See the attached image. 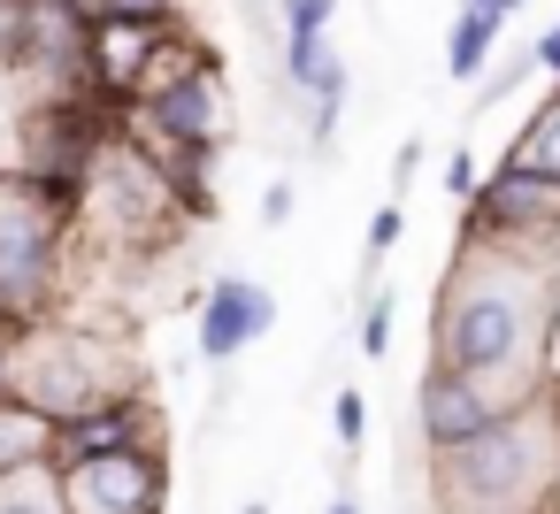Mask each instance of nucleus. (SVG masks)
Returning <instances> with one entry per match:
<instances>
[{
    "instance_id": "1",
    "label": "nucleus",
    "mask_w": 560,
    "mask_h": 514,
    "mask_svg": "<svg viewBox=\"0 0 560 514\" xmlns=\"http://www.w3.org/2000/svg\"><path fill=\"white\" fill-rule=\"evenodd\" d=\"M560 277L460 238L438 307H430V369H460V376H545L552 384V315H560Z\"/></svg>"
},
{
    "instance_id": "2",
    "label": "nucleus",
    "mask_w": 560,
    "mask_h": 514,
    "mask_svg": "<svg viewBox=\"0 0 560 514\" xmlns=\"http://www.w3.org/2000/svg\"><path fill=\"white\" fill-rule=\"evenodd\" d=\"M430 514H552L560 506V407L537 399L499 430L422 460Z\"/></svg>"
},
{
    "instance_id": "3",
    "label": "nucleus",
    "mask_w": 560,
    "mask_h": 514,
    "mask_svg": "<svg viewBox=\"0 0 560 514\" xmlns=\"http://www.w3.org/2000/svg\"><path fill=\"white\" fill-rule=\"evenodd\" d=\"M139 353H131V330L124 323H70V315H47L32 330H9V399H24L32 414H47L55 430L93 414V407H116V399H139Z\"/></svg>"
},
{
    "instance_id": "4",
    "label": "nucleus",
    "mask_w": 560,
    "mask_h": 514,
    "mask_svg": "<svg viewBox=\"0 0 560 514\" xmlns=\"http://www.w3.org/2000/svg\"><path fill=\"white\" fill-rule=\"evenodd\" d=\"M70 269H78V200L24 170H0V323L32 330L62 315Z\"/></svg>"
},
{
    "instance_id": "5",
    "label": "nucleus",
    "mask_w": 560,
    "mask_h": 514,
    "mask_svg": "<svg viewBox=\"0 0 560 514\" xmlns=\"http://www.w3.org/2000/svg\"><path fill=\"white\" fill-rule=\"evenodd\" d=\"M116 131H124V116L101 108L93 93H85V101L16 108V162H9V170H24V177H39V185H55V192L78 200V192L93 185L101 154L116 147Z\"/></svg>"
},
{
    "instance_id": "6",
    "label": "nucleus",
    "mask_w": 560,
    "mask_h": 514,
    "mask_svg": "<svg viewBox=\"0 0 560 514\" xmlns=\"http://www.w3.org/2000/svg\"><path fill=\"white\" fill-rule=\"evenodd\" d=\"M537 399H552L545 376H460V369H422V376H415L407 422H415V437H422L430 453H453V445L499 430L506 414H522V407H537Z\"/></svg>"
},
{
    "instance_id": "7",
    "label": "nucleus",
    "mask_w": 560,
    "mask_h": 514,
    "mask_svg": "<svg viewBox=\"0 0 560 514\" xmlns=\"http://www.w3.org/2000/svg\"><path fill=\"white\" fill-rule=\"evenodd\" d=\"M62 506L70 514H170V445L62 468Z\"/></svg>"
},
{
    "instance_id": "8",
    "label": "nucleus",
    "mask_w": 560,
    "mask_h": 514,
    "mask_svg": "<svg viewBox=\"0 0 560 514\" xmlns=\"http://www.w3.org/2000/svg\"><path fill=\"white\" fill-rule=\"evenodd\" d=\"M185 24H124V16H93V55H85V78H93V101L131 116V101L147 93L162 47L177 39Z\"/></svg>"
},
{
    "instance_id": "9",
    "label": "nucleus",
    "mask_w": 560,
    "mask_h": 514,
    "mask_svg": "<svg viewBox=\"0 0 560 514\" xmlns=\"http://www.w3.org/2000/svg\"><path fill=\"white\" fill-rule=\"evenodd\" d=\"M277 330V292L261 284V277H215L208 292H200V361H238L246 346H261Z\"/></svg>"
},
{
    "instance_id": "10",
    "label": "nucleus",
    "mask_w": 560,
    "mask_h": 514,
    "mask_svg": "<svg viewBox=\"0 0 560 514\" xmlns=\"http://www.w3.org/2000/svg\"><path fill=\"white\" fill-rule=\"evenodd\" d=\"M147 445H170V422H162L154 392H139V399H116V407H93V414L62 422V430H55V468L108 460V453H147Z\"/></svg>"
},
{
    "instance_id": "11",
    "label": "nucleus",
    "mask_w": 560,
    "mask_h": 514,
    "mask_svg": "<svg viewBox=\"0 0 560 514\" xmlns=\"http://www.w3.org/2000/svg\"><path fill=\"white\" fill-rule=\"evenodd\" d=\"M499 39H506V16L483 9V0H460V16H453V32H445V70H453L460 85H476V78L491 70Z\"/></svg>"
},
{
    "instance_id": "12",
    "label": "nucleus",
    "mask_w": 560,
    "mask_h": 514,
    "mask_svg": "<svg viewBox=\"0 0 560 514\" xmlns=\"http://www.w3.org/2000/svg\"><path fill=\"white\" fill-rule=\"evenodd\" d=\"M506 162H522V170H537V177L560 185V93H545V101L529 108V124H522V139L506 147Z\"/></svg>"
},
{
    "instance_id": "13",
    "label": "nucleus",
    "mask_w": 560,
    "mask_h": 514,
    "mask_svg": "<svg viewBox=\"0 0 560 514\" xmlns=\"http://www.w3.org/2000/svg\"><path fill=\"white\" fill-rule=\"evenodd\" d=\"M0 514H70L62 506V468L55 460L9 468V476H0Z\"/></svg>"
},
{
    "instance_id": "14",
    "label": "nucleus",
    "mask_w": 560,
    "mask_h": 514,
    "mask_svg": "<svg viewBox=\"0 0 560 514\" xmlns=\"http://www.w3.org/2000/svg\"><path fill=\"white\" fill-rule=\"evenodd\" d=\"M269 9H277V47H284V39H330L338 0H269Z\"/></svg>"
},
{
    "instance_id": "15",
    "label": "nucleus",
    "mask_w": 560,
    "mask_h": 514,
    "mask_svg": "<svg viewBox=\"0 0 560 514\" xmlns=\"http://www.w3.org/2000/svg\"><path fill=\"white\" fill-rule=\"evenodd\" d=\"M330 437H338V453H361V437H369V399H361V384L330 392Z\"/></svg>"
},
{
    "instance_id": "16",
    "label": "nucleus",
    "mask_w": 560,
    "mask_h": 514,
    "mask_svg": "<svg viewBox=\"0 0 560 514\" xmlns=\"http://www.w3.org/2000/svg\"><path fill=\"white\" fill-rule=\"evenodd\" d=\"M353 338H361V353H369V361H384V353H392V292H369V307H361V330H353Z\"/></svg>"
},
{
    "instance_id": "17",
    "label": "nucleus",
    "mask_w": 560,
    "mask_h": 514,
    "mask_svg": "<svg viewBox=\"0 0 560 514\" xmlns=\"http://www.w3.org/2000/svg\"><path fill=\"white\" fill-rule=\"evenodd\" d=\"M93 16H124V24H185L177 0H93Z\"/></svg>"
},
{
    "instance_id": "18",
    "label": "nucleus",
    "mask_w": 560,
    "mask_h": 514,
    "mask_svg": "<svg viewBox=\"0 0 560 514\" xmlns=\"http://www.w3.org/2000/svg\"><path fill=\"white\" fill-rule=\"evenodd\" d=\"M24 24H32V0H0V78L24 55Z\"/></svg>"
},
{
    "instance_id": "19",
    "label": "nucleus",
    "mask_w": 560,
    "mask_h": 514,
    "mask_svg": "<svg viewBox=\"0 0 560 514\" xmlns=\"http://www.w3.org/2000/svg\"><path fill=\"white\" fill-rule=\"evenodd\" d=\"M522 78H537V62H529V47H522V55H506V62H491V70H483V108H491V101H506V93H514V85H522Z\"/></svg>"
},
{
    "instance_id": "20",
    "label": "nucleus",
    "mask_w": 560,
    "mask_h": 514,
    "mask_svg": "<svg viewBox=\"0 0 560 514\" xmlns=\"http://www.w3.org/2000/svg\"><path fill=\"white\" fill-rule=\"evenodd\" d=\"M399 231H407V215H399V200H392V208H376V215H369V269H376V261H384V254H392V246H399Z\"/></svg>"
},
{
    "instance_id": "21",
    "label": "nucleus",
    "mask_w": 560,
    "mask_h": 514,
    "mask_svg": "<svg viewBox=\"0 0 560 514\" xmlns=\"http://www.w3.org/2000/svg\"><path fill=\"white\" fill-rule=\"evenodd\" d=\"M529 62H537V78L560 93V24H545V32L529 39Z\"/></svg>"
},
{
    "instance_id": "22",
    "label": "nucleus",
    "mask_w": 560,
    "mask_h": 514,
    "mask_svg": "<svg viewBox=\"0 0 560 514\" xmlns=\"http://www.w3.org/2000/svg\"><path fill=\"white\" fill-rule=\"evenodd\" d=\"M445 192H453V200H476V154H468V147L445 154Z\"/></svg>"
},
{
    "instance_id": "23",
    "label": "nucleus",
    "mask_w": 560,
    "mask_h": 514,
    "mask_svg": "<svg viewBox=\"0 0 560 514\" xmlns=\"http://www.w3.org/2000/svg\"><path fill=\"white\" fill-rule=\"evenodd\" d=\"M284 223H292V185L277 177V185L261 192V231H284Z\"/></svg>"
},
{
    "instance_id": "24",
    "label": "nucleus",
    "mask_w": 560,
    "mask_h": 514,
    "mask_svg": "<svg viewBox=\"0 0 560 514\" xmlns=\"http://www.w3.org/2000/svg\"><path fill=\"white\" fill-rule=\"evenodd\" d=\"M415 170H422V139H407V147L392 154V177H399V185H415Z\"/></svg>"
},
{
    "instance_id": "25",
    "label": "nucleus",
    "mask_w": 560,
    "mask_h": 514,
    "mask_svg": "<svg viewBox=\"0 0 560 514\" xmlns=\"http://www.w3.org/2000/svg\"><path fill=\"white\" fill-rule=\"evenodd\" d=\"M323 514H361V499H353V491H338V499H330Z\"/></svg>"
},
{
    "instance_id": "26",
    "label": "nucleus",
    "mask_w": 560,
    "mask_h": 514,
    "mask_svg": "<svg viewBox=\"0 0 560 514\" xmlns=\"http://www.w3.org/2000/svg\"><path fill=\"white\" fill-rule=\"evenodd\" d=\"M0 399H9V330H0Z\"/></svg>"
},
{
    "instance_id": "27",
    "label": "nucleus",
    "mask_w": 560,
    "mask_h": 514,
    "mask_svg": "<svg viewBox=\"0 0 560 514\" xmlns=\"http://www.w3.org/2000/svg\"><path fill=\"white\" fill-rule=\"evenodd\" d=\"M483 9H499V16H514V9H529V0H483Z\"/></svg>"
},
{
    "instance_id": "28",
    "label": "nucleus",
    "mask_w": 560,
    "mask_h": 514,
    "mask_svg": "<svg viewBox=\"0 0 560 514\" xmlns=\"http://www.w3.org/2000/svg\"><path fill=\"white\" fill-rule=\"evenodd\" d=\"M238 514H269V506H261V499H246V506H238Z\"/></svg>"
},
{
    "instance_id": "29",
    "label": "nucleus",
    "mask_w": 560,
    "mask_h": 514,
    "mask_svg": "<svg viewBox=\"0 0 560 514\" xmlns=\"http://www.w3.org/2000/svg\"><path fill=\"white\" fill-rule=\"evenodd\" d=\"M0 330H9V323H0Z\"/></svg>"
}]
</instances>
